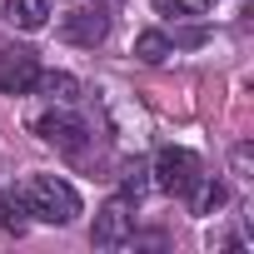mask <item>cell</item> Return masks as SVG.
<instances>
[{
	"label": "cell",
	"instance_id": "1",
	"mask_svg": "<svg viewBox=\"0 0 254 254\" xmlns=\"http://www.w3.org/2000/svg\"><path fill=\"white\" fill-rule=\"evenodd\" d=\"M25 209H30V219H40V224H70V219L80 214V194H75L65 180H55V175H35V180L25 185Z\"/></svg>",
	"mask_w": 254,
	"mask_h": 254
},
{
	"label": "cell",
	"instance_id": "2",
	"mask_svg": "<svg viewBox=\"0 0 254 254\" xmlns=\"http://www.w3.org/2000/svg\"><path fill=\"white\" fill-rule=\"evenodd\" d=\"M150 185L155 190H165V194H190L194 190V180H199V155H190V150H180V145H170V150H160L155 155V165H150Z\"/></svg>",
	"mask_w": 254,
	"mask_h": 254
},
{
	"label": "cell",
	"instance_id": "3",
	"mask_svg": "<svg viewBox=\"0 0 254 254\" xmlns=\"http://www.w3.org/2000/svg\"><path fill=\"white\" fill-rule=\"evenodd\" d=\"M35 135H40L45 145L65 150V155H80V150H85V140H90L85 120H75V115H65V110H50V115H40V120H35Z\"/></svg>",
	"mask_w": 254,
	"mask_h": 254
},
{
	"label": "cell",
	"instance_id": "4",
	"mask_svg": "<svg viewBox=\"0 0 254 254\" xmlns=\"http://www.w3.org/2000/svg\"><path fill=\"white\" fill-rule=\"evenodd\" d=\"M135 239V209H130V199H110L100 214H95V244L100 249H120V244H130Z\"/></svg>",
	"mask_w": 254,
	"mask_h": 254
},
{
	"label": "cell",
	"instance_id": "5",
	"mask_svg": "<svg viewBox=\"0 0 254 254\" xmlns=\"http://www.w3.org/2000/svg\"><path fill=\"white\" fill-rule=\"evenodd\" d=\"M35 80H40L35 50H25V45H5L0 50V90L5 95H25V90H35Z\"/></svg>",
	"mask_w": 254,
	"mask_h": 254
},
{
	"label": "cell",
	"instance_id": "6",
	"mask_svg": "<svg viewBox=\"0 0 254 254\" xmlns=\"http://www.w3.org/2000/svg\"><path fill=\"white\" fill-rule=\"evenodd\" d=\"M60 35H65L70 45H100V40L110 35V15H105L100 5H95V10H90V5H80V10H70V15H65Z\"/></svg>",
	"mask_w": 254,
	"mask_h": 254
},
{
	"label": "cell",
	"instance_id": "7",
	"mask_svg": "<svg viewBox=\"0 0 254 254\" xmlns=\"http://www.w3.org/2000/svg\"><path fill=\"white\" fill-rule=\"evenodd\" d=\"M5 15H10V25H20V30H40V25L50 20V0H5Z\"/></svg>",
	"mask_w": 254,
	"mask_h": 254
},
{
	"label": "cell",
	"instance_id": "8",
	"mask_svg": "<svg viewBox=\"0 0 254 254\" xmlns=\"http://www.w3.org/2000/svg\"><path fill=\"white\" fill-rule=\"evenodd\" d=\"M25 224H30L25 194H0V229L5 234H25Z\"/></svg>",
	"mask_w": 254,
	"mask_h": 254
},
{
	"label": "cell",
	"instance_id": "9",
	"mask_svg": "<svg viewBox=\"0 0 254 254\" xmlns=\"http://www.w3.org/2000/svg\"><path fill=\"white\" fill-rule=\"evenodd\" d=\"M190 199H194V214H214L219 204H224V185L219 180H194V190H190Z\"/></svg>",
	"mask_w": 254,
	"mask_h": 254
},
{
	"label": "cell",
	"instance_id": "10",
	"mask_svg": "<svg viewBox=\"0 0 254 254\" xmlns=\"http://www.w3.org/2000/svg\"><path fill=\"white\" fill-rule=\"evenodd\" d=\"M135 55H140V60H145V65H160V60H165V55H170V40H165V35H160V30H145V35H140V40H135Z\"/></svg>",
	"mask_w": 254,
	"mask_h": 254
},
{
	"label": "cell",
	"instance_id": "11",
	"mask_svg": "<svg viewBox=\"0 0 254 254\" xmlns=\"http://www.w3.org/2000/svg\"><path fill=\"white\" fill-rule=\"evenodd\" d=\"M35 90H45V95H50V100H60V105H70V100L80 95V85H75L70 75H40V80H35Z\"/></svg>",
	"mask_w": 254,
	"mask_h": 254
},
{
	"label": "cell",
	"instance_id": "12",
	"mask_svg": "<svg viewBox=\"0 0 254 254\" xmlns=\"http://www.w3.org/2000/svg\"><path fill=\"white\" fill-rule=\"evenodd\" d=\"M145 175H150L145 165H130V170H125V199H140V194H145V185H150Z\"/></svg>",
	"mask_w": 254,
	"mask_h": 254
},
{
	"label": "cell",
	"instance_id": "13",
	"mask_svg": "<svg viewBox=\"0 0 254 254\" xmlns=\"http://www.w3.org/2000/svg\"><path fill=\"white\" fill-rule=\"evenodd\" d=\"M160 5H165V10H175V15H204L214 0H160Z\"/></svg>",
	"mask_w": 254,
	"mask_h": 254
},
{
	"label": "cell",
	"instance_id": "14",
	"mask_svg": "<svg viewBox=\"0 0 254 254\" xmlns=\"http://www.w3.org/2000/svg\"><path fill=\"white\" fill-rule=\"evenodd\" d=\"M234 180H249V145L234 150Z\"/></svg>",
	"mask_w": 254,
	"mask_h": 254
}]
</instances>
